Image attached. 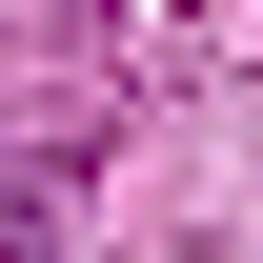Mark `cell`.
<instances>
[{
  "label": "cell",
  "mask_w": 263,
  "mask_h": 263,
  "mask_svg": "<svg viewBox=\"0 0 263 263\" xmlns=\"http://www.w3.org/2000/svg\"><path fill=\"white\" fill-rule=\"evenodd\" d=\"M41 223H61V182H41V162H0V263H41Z\"/></svg>",
  "instance_id": "cell-1"
}]
</instances>
